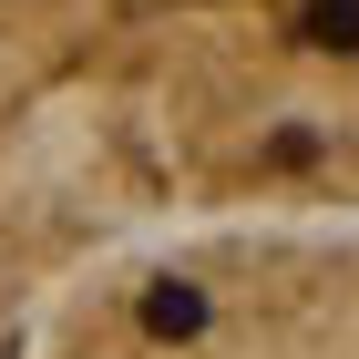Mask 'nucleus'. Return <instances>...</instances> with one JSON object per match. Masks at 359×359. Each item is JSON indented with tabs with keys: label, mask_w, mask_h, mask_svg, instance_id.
I'll return each mask as SVG.
<instances>
[{
	"label": "nucleus",
	"mask_w": 359,
	"mask_h": 359,
	"mask_svg": "<svg viewBox=\"0 0 359 359\" xmlns=\"http://www.w3.org/2000/svg\"><path fill=\"white\" fill-rule=\"evenodd\" d=\"M144 329H154V339H195V329H205V287H185V277L144 287Z\"/></svg>",
	"instance_id": "f257e3e1"
},
{
	"label": "nucleus",
	"mask_w": 359,
	"mask_h": 359,
	"mask_svg": "<svg viewBox=\"0 0 359 359\" xmlns=\"http://www.w3.org/2000/svg\"><path fill=\"white\" fill-rule=\"evenodd\" d=\"M308 31L329 52H359V0H308Z\"/></svg>",
	"instance_id": "f03ea898"
}]
</instances>
